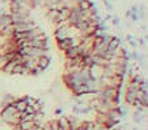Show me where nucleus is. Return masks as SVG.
Wrapping results in <instances>:
<instances>
[{"label":"nucleus","mask_w":148,"mask_h":130,"mask_svg":"<svg viewBox=\"0 0 148 130\" xmlns=\"http://www.w3.org/2000/svg\"><path fill=\"white\" fill-rule=\"evenodd\" d=\"M13 105H14V108L17 109V112H20V113L25 112L26 108H28V105H29L28 104V96H24V97H21V99L17 97L16 101L13 102Z\"/></svg>","instance_id":"nucleus-1"},{"label":"nucleus","mask_w":148,"mask_h":130,"mask_svg":"<svg viewBox=\"0 0 148 130\" xmlns=\"http://www.w3.org/2000/svg\"><path fill=\"white\" fill-rule=\"evenodd\" d=\"M16 99H17V97L12 96V95H4L3 100H1V108L7 107V105H11V104H13V102L16 101Z\"/></svg>","instance_id":"nucleus-2"},{"label":"nucleus","mask_w":148,"mask_h":130,"mask_svg":"<svg viewBox=\"0 0 148 130\" xmlns=\"http://www.w3.org/2000/svg\"><path fill=\"white\" fill-rule=\"evenodd\" d=\"M33 130H42V125H38V126H36Z\"/></svg>","instance_id":"nucleus-3"}]
</instances>
